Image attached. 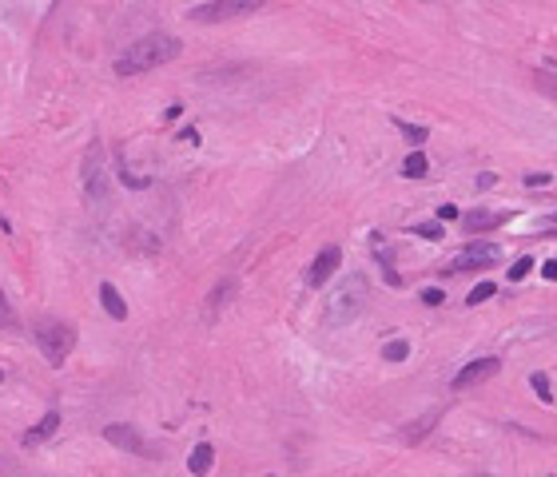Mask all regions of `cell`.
Returning <instances> with one entry per match:
<instances>
[{
    "label": "cell",
    "mask_w": 557,
    "mask_h": 477,
    "mask_svg": "<svg viewBox=\"0 0 557 477\" xmlns=\"http://www.w3.org/2000/svg\"><path fill=\"white\" fill-rule=\"evenodd\" d=\"M104 438L111 441V445H120V450L128 453H139V457H156V450H151L148 441L139 438L136 426H124V422H111V426H104Z\"/></svg>",
    "instance_id": "8"
},
{
    "label": "cell",
    "mask_w": 557,
    "mask_h": 477,
    "mask_svg": "<svg viewBox=\"0 0 557 477\" xmlns=\"http://www.w3.org/2000/svg\"><path fill=\"white\" fill-rule=\"evenodd\" d=\"M497 263V247L494 243H470L454 263H450V275H466V270H486Z\"/></svg>",
    "instance_id": "6"
},
{
    "label": "cell",
    "mask_w": 557,
    "mask_h": 477,
    "mask_svg": "<svg viewBox=\"0 0 557 477\" xmlns=\"http://www.w3.org/2000/svg\"><path fill=\"white\" fill-rule=\"evenodd\" d=\"M494 291H497L494 282H478V286L470 291V298H466V303H470V306H478V303H486V298H494Z\"/></svg>",
    "instance_id": "21"
},
{
    "label": "cell",
    "mask_w": 557,
    "mask_h": 477,
    "mask_svg": "<svg viewBox=\"0 0 557 477\" xmlns=\"http://www.w3.org/2000/svg\"><path fill=\"white\" fill-rule=\"evenodd\" d=\"M530 270H533V258H530V255H525V258H518V263L509 267V282H521L525 275H530Z\"/></svg>",
    "instance_id": "22"
},
{
    "label": "cell",
    "mask_w": 557,
    "mask_h": 477,
    "mask_svg": "<svg viewBox=\"0 0 557 477\" xmlns=\"http://www.w3.org/2000/svg\"><path fill=\"white\" fill-rule=\"evenodd\" d=\"M478 477H490V473H478Z\"/></svg>",
    "instance_id": "30"
},
{
    "label": "cell",
    "mask_w": 557,
    "mask_h": 477,
    "mask_svg": "<svg viewBox=\"0 0 557 477\" xmlns=\"http://www.w3.org/2000/svg\"><path fill=\"white\" fill-rule=\"evenodd\" d=\"M179 139H184V144H199V132H195V127H184V132H179Z\"/></svg>",
    "instance_id": "29"
},
{
    "label": "cell",
    "mask_w": 557,
    "mask_h": 477,
    "mask_svg": "<svg viewBox=\"0 0 557 477\" xmlns=\"http://www.w3.org/2000/svg\"><path fill=\"white\" fill-rule=\"evenodd\" d=\"M231 294H235V279H223L219 286L211 291V298H207V310H203V318H207V322H215V318H219V310H223L227 303H231Z\"/></svg>",
    "instance_id": "12"
},
{
    "label": "cell",
    "mask_w": 557,
    "mask_h": 477,
    "mask_svg": "<svg viewBox=\"0 0 557 477\" xmlns=\"http://www.w3.org/2000/svg\"><path fill=\"white\" fill-rule=\"evenodd\" d=\"M422 303H426V306H442V303H446V294L438 291V286H426V291H422Z\"/></svg>",
    "instance_id": "25"
},
{
    "label": "cell",
    "mask_w": 557,
    "mask_h": 477,
    "mask_svg": "<svg viewBox=\"0 0 557 477\" xmlns=\"http://www.w3.org/2000/svg\"><path fill=\"white\" fill-rule=\"evenodd\" d=\"M542 275L549 282H557V258H549V263H542Z\"/></svg>",
    "instance_id": "28"
},
{
    "label": "cell",
    "mask_w": 557,
    "mask_h": 477,
    "mask_svg": "<svg viewBox=\"0 0 557 477\" xmlns=\"http://www.w3.org/2000/svg\"><path fill=\"white\" fill-rule=\"evenodd\" d=\"M343 267V251L338 247H322L319 255H315V263H310V270H307V286H322V282H331V275Z\"/></svg>",
    "instance_id": "9"
},
{
    "label": "cell",
    "mask_w": 557,
    "mask_h": 477,
    "mask_svg": "<svg viewBox=\"0 0 557 477\" xmlns=\"http://www.w3.org/2000/svg\"><path fill=\"white\" fill-rule=\"evenodd\" d=\"M426 172H430V159H426L418 147H414V151L406 155V163H402V175H406V179H422Z\"/></svg>",
    "instance_id": "16"
},
{
    "label": "cell",
    "mask_w": 557,
    "mask_h": 477,
    "mask_svg": "<svg viewBox=\"0 0 557 477\" xmlns=\"http://www.w3.org/2000/svg\"><path fill=\"white\" fill-rule=\"evenodd\" d=\"M533 88H537L542 96L557 99V76L553 72H533Z\"/></svg>",
    "instance_id": "19"
},
{
    "label": "cell",
    "mask_w": 557,
    "mask_h": 477,
    "mask_svg": "<svg viewBox=\"0 0 557 477\" xmlns=\"http://www.w3.org/2000/svg\"><path fill=\"white\" fill-rule=\"evenodd\" d=\"M414 235H422V239H442V223H414Z\"/></svg>",
    "instance_id": "24"
},
{
    "label": "cell",
    "mask_w": 557,
    "mask_h": 477,
    "mask_svg": "<svg viewBox=\"0 0 557 477\" xmlns=\"http://www.w3.org/2000/svg\"><path fill=\"white\" fill-rule=\"evenodd\" d=\"M383 358H386V362H406V358H410V343H406V338H390V343L383 346Z\"/></svg>",
    "instance_id": "17"
},
{
    "label": "cell",
    "mask_w": 557,
    "mask_h": 477,
    "mask_svg": "<svg viewBox=\"0 0 557 477\" xmlns=\"http://www.w3.org/2000/svg\"><path fill=\"white\" fill-rule=\"evenodd\" d=\"M362 306H366V279L362 275H355L350 282H343L338 291L331 294V303L322 306V326H347V322H355V318L362 314Z\"/></svg>",
    "instance_id": "2"
},
{
    "label": "cell",
    "mask_w": 557,
    "mask_h": 477,
    "mask_svg": "<svg viewBox=\"0 0 557 477\" xmlns=\"http://www.w3.org/2000/svg\"><path fill=\"white\" fill-rule=\"evenodd\" d=\"M179 52H184L179 36H172V32H151V36L136 40V44L111 64V68H116V76H128V80H132V76L156 72V68H163V64H172Z\"/></svg>",
    "instance_id": "1"
},
{
    "label": "cell",
    "mask_w": 557,
    "mask_h": 477,
    "mask_svg": "<svg viewBox=\"0 0 557 477\" xmlns=\"http://www.w3.org/2000/svg\"><path fill=\"white\" fill-rule=\"evenodd\" d=\"M0 326H4V331H20V318H16L13 303L4 298V291H0Z\"/></svg>",
    "instance_id": "20"
},
{
    "label": "cell",
    "mask_w": 557,
    "mask_h": 477,
    "mask_svg": "<svg viewBox=\"0 0 557 477\" xmlns=\"http://www.w3.org/2000/svg\"><path fill=\"white\" fill-rule=\"evenodd\" d=\"M509 215L506 211H470V215H458L462 231L466 235H482V231H494V227H502Z\"/></svg>",
    "instance_id": "10"
},
{
    "label": "cell",
    "mask_w": 557,
    "mask_h": 477,
    "mask_svg": "<svg viewBox=\"0 0 557 477\" xmlns=\"http://www.w3.org/2000/svg\"><path fill=\"white\" fill-rule=\"evenodd\" d=\"M267 4V0H207V4H195L187 20L195 25H223V20H239V16H255Z\"/></svg>",
    "instance_id": "5"
},
{
    "label": "cell",
    "mask_w": 557,
    "mask_h": 477,
    "mask_svg": "<svg viewBox=\"0 0 557 477\" xmlns=\"http://www.w3.org/2000/svg\"><path fill=\"white\" fill-rule=\"evenodd\" d=\"M99 303H104V310H108L116 322H124L128 318V303H124V294L116 291L111 282H99Z\"/></svg>",
    "instance_id": "13"
},
{
    "label": "cell",
    "mask_w": 557,
    "mask_h": 477,
    "mask_svg": "<svg viewBox=\"0 0 557 477\" xmlns=\"http://www.w3.org/2000/svg\"><path fill=\"white\" fill-rule=\"evenodd\" d=\"M422 4H430V0H422Z\"/></svg>",
    "instance_id": "31"
},
{
    "label": "cell",
    "mask_w": 557,
    "mask_h": 477,
    "mask_svg": "<svg viewBox=\"0 0 557 477\" xmlns=\"http://www.w3.org/2000/svg\"><path fill=\"white\" fill-rule=\"evenodd\" d=\"M442 417V406H434V410H426V414L418 417V422H410V426H402V441H422L426 434H430V426Z\"/></svg>",
    "instance_id": "14"
},
{
    "label": "cell",
    "mask_w": 557,
    "mask_h": 477,
    "mask_svg": "<svg viewBox=\"0 0 557 477\" xmlns=\"http://www.w3.org/2000/svg\"><path fill=\"white\" fill-rule=\"evenodd\" d=\"M84 195L92 207H108V195H111V184H108V159H104V144L92 139L84 151Z\"/></svg>",
    "instance_id": "4"
},
{
    "label": "cell",
    "mask_w": 557,
    "mask_h": 477,
    "mask_svg": "<svg viewBox=\"0 0 557 477\" xmlns=\"http://www.w3.org/2000/svg\"><path fill=\"white\" fill-rule=\"evenodd\" d=\"M530 386L537 390L542 402H553V398H549V378H545V374H530Z\"/></svg>",
    "instance_id": "23"
},
{
    "label": "cell",
    "mask_w": 557,
    "mask_h": 477,
    "mask_svg": "<svg viewBox=\"0 0 557 477\" xmlns=\"http://www.w3.org/2000/svg\"><path fill=\"white\" fill-rule=\"evenodd\" d=\"M211 462H215V450H211V441H199L195 450H191V457H187V469L195 477L211 473Z\"/></svg>",
    "instance_id": "15"
},
{
    "label": "cell",
    "mask_w": 557,
    "mask_h": 477,
    "mask_svg": "<svg viewBox=\"0 0 557 477\" xmlns=\"http://www.w3.org/2000/svg\"><path fill=\"white\" fill-rule=\"evenodd\" d=\"M36 346L52 366H64V358L76 350V326L64 318H40L36 322Z\"/></svg>",
    "instance_id": "3"
},
{
    "label": "cell",
    "mask_w": 557,
    "mask_h": 477,
    "mask_svg": "<svg viewBox=\"0 0 557 477\" xmlns=\"http://www.w3.org/2000/svg\"><path fill=\"white\" fill-rule=\"evenodd\" d=\"M56 429H60V410H48V414L40 417L36 426H32L25 438H20V445H40V441H48Z\"/></svg>",
    "instance_id": "11"
},
{
    "label": "cell",
    "mask_w": 557,
    "mask_h": 477,
    "mask_svg": "<svg viewBox=\"0 0 557 477\" xmlns=\"http://www.w3.org/2000/svg\"><path fill=\"white\" fill-rule=\"evenodd\" d=\"M0 378H4V374H0Z\"/></svg>",
    "instance_id": "32"
},
{
    "label": "cell",
    "mask_w": 557,
    "mask_h": 477,
    "mask_svg": "<svg viewBox=\"0 0 557 477\" xmlns=\"http://www.w3.org/2000/svg\"><path fill=\"white\" fill-rule=\"evenodd\" d=\"M458 215H462V211L454 207V203H442V207H438V223H454Z\"/></svg>",
    "instance_id": "26"
},
{
    "label": "cell",
    "mask_w": 557,
    "mask_h": 477,
    "mask_svg": "<svg viewBox=\"0 0 557 477\" xmlns=\"http://www.w3.org/2000/svg\"><path fill=\"white\" fill-rule=\"evenodd\" d=\"M525 187H549V175H545V172H533V175H525Z\"/></svg>",
    "instance_id": "27"
},
{
    "label": "cell",
    "mask_w": 557,
    "mask_h": 477,
    "mask_svg": "<svg viewBox=\"0 0 557 477\" xmlns=\"http://www.w3.org/2000/svg\"><path fill=\"white\" fill-rule=\"evenodd\" d=\"M394 127H398L402 135H406V139H410L414 147H418V144H426V135H430L426 127H422V123H406V120H394Z\"/></svg>",
    "instance_id": "18"
},
{
    "label": "cell",
    "mask_w": 557,
    "mask_h": 477,
    "mask_svg": "<svg viewBox=\"0 0 557 477\" xmlns=\"http://www.w3.org/2000/svg\"><path fill=\"white\" fill-rule=\"evenodd\" d=\"M497 370H502V358H478V362H470L466 370H458V374L450 378V390H454V394L470 390V386H478V382L494 378Z\"/></svg>",
    "instance_id": "7"
}]
</instances>
